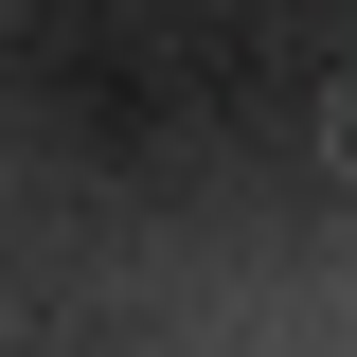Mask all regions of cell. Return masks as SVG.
<instances>
[{"label":"cell","instance_id":"obj_1","mask_svg":"<svg viewBox=\"0 0 357 357\" xmlns=\"http://www.w3.org/2000/svg\"><path fill=\"white\" fill-rule=\"evenodd\" d=\"M340 143H357V89H340Z\"/></svg>","mask_w":357,"mask_h":357}]
</instances>
